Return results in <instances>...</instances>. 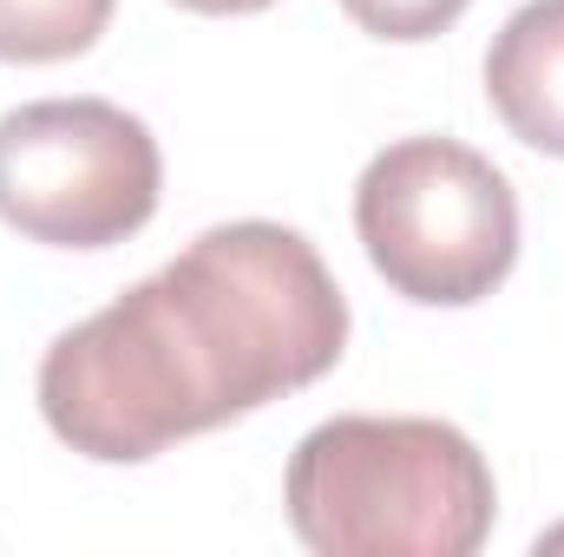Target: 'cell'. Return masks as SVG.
Masks as SVG:
<instances>
[{
  "label": "cell",
  "mask_w": 564,
  "mask_h": 557,
  "mask_svg": "<svg viewBox=\"0 0 564 557\" xmlns=\"http://www.w3.org/2000/svg\"><path fill=\"white\" fill-rule=\"evenodd\" d=\"M348 348V295L322 250L270 217L191 237L40 361V414L59 446L139 466L177 439L315 387Z\"/></svg>",
  "instance_id": "1"
},
{
  "label": "cell",
  "mask_w": 564,
  "mask_h": 557,
  "mask_svg": "<svg viewBox=\"0 0 564 557\" xmlns=\"http://www.w3.org/2000/svg\"><path fill=\"white\" fill-rule=\"evenodd\" d=\"M289 532L322 557H473L492 538L486 452L421 414H335L282 472Z\"/></svg>",
  "instance_id": "2"
},
{
  "label": "cell",
  "mask_w": 564,
  "mask_h": 557,
  "mask_svg": "<svg viewBox=\"0 0 564 557\" xmlns=\"http://www.w3.org/2000/svg\"><path fill=\"white\" fill-rule=\"evenodd\" d=\"M355 237L394 295L473 308L519 263V197L473 144L394 139L355 184Z\"/></svg>",
  "instance_id": "3"
},
{
  "label": "cell",
  "mask_w": 564,
  "mask_h": 557,
  "mask_svg": "<svg viewBox=\"0 0 564 557\" xmlns=\"http://www.w3.org/2000/svg\"><path fill=\"white\" fill-rule=\"evenodd\" d=\"M164 190L151 125L112 99H33L0 119V223L46 250L139 237Z\"/></svg>",
  "instance_id": "4"
},
{
  "label": "cell",
  "mask_w": 564,
  "mask_h": 557,
  "mask_svg": "<svg viewBox=\"0 0 564 557\" xmlns=\"http://www.w3.org/2000/svg\"><path fill=\"white\" fill-rule=\"evenodd\" d=\"M486 106L519 144L564 157V0H525L492 33Z\"/></svg>",
  "instance_id": "5"
},
{
  "label": "cell",
  "mask_w": 564,
  "mask_h": 557,
  "mask_svg": "<svg viewBox=\"0 0 564 557\" xmlns=\"http://www.w3.org/2000/svg\"><path fill=\"white\" fill-rule=\"evenodd\" d=\"M119 0H0V59L7 66H59L99 46Z\"/></svg>",
  "instance_id": "6"
},
{
  "label": "cell",
  "mask_w": 564,
  "mask_h": 557,
  "mask_svg": "<svg viewBox=\"0 0 564 557\" xmlns=\"http://www.w3.org/2000/svg\"><path fill=\"white\" fill-rule=\"evenodd\" d=\"M473 0H341V13L375 33V40H394V46H414V40H440Z\"/></svg>",
  "instance_id": "7"
},
{
  "label": "cell",
  "mask_w": 564,
  "mask_h": 557,
  "mask_svg": "<svg viewBox=\"0 0 564 557\" xmlns=\"http://www.w3.org/2000/svg\"><path fill=\"white\" fill-rule=\"evenodd\" d=\"M184 13H210V20H224V13H263V7H276V0H177Z\"/></svg>",
  "instance_id": "8"
}]
</instances>
